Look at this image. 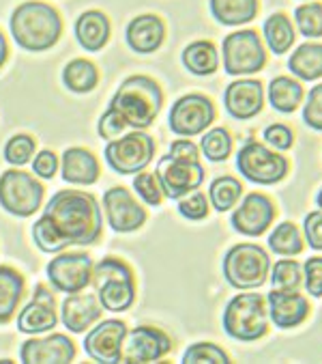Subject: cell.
<instances>
[{"instance_id": "cell-1", "label": "cell", "mask_w": 322, "mask_h": 364, "mask_svg": "<svg viewBox=\"0 0 322 364\" xmlns=\"http://www.w3.org/2000/svg\"><path fill=\"white\" fill-rule=\"evenodd\" d=\"M43 215L58 229L69 246H91L104 233V215L99 200L89 192L60 190L45 205Z\"/></svg>"}, {"instance_id": "cell-2", "label": "cell", "mask_w": 322, "mask_h": 364, "mask_svg": "<svg viewBox=\"0 0 322 364\" xmlns=\"http://www.w3.org/2000/svg\"><path fill=\"white\" fill-rule=\"evenodd\" d=\"M11 35L26 52H45L56 46L62 35V20L58 11L39 0H28L11 14Z\"/></svg>"}, {"instance_id": "cell-3", "label": "cell", "mask_w": 322, "mask_h": 364, "mask_svg": "<svg viewBox=\"0 0 322 364\" xmlns=\"http://www.w3.org/2000/svg\"><path fill=\"white\" fill-rule=\"evenodd\" d=\"M164 106V91L148 76H129L116 89L110 108L118 110L121 117L133 129H146L155 123Z\"/></svg>"}, {"instance_id": "cell-4", "label": "cell", "mask_w": 322, "mask_h": 364, "mask_svg": "<svg viewBox=\"0 0 322 364\" xmlns=\"http://www.w3.org/2000/svg\"><path fill=\"white\" fill-rule=\"evenodd\" d=\"M93 287L104 311L110 313H125L135 302V276L133 269L116 259L106 257L93 265Z\"/></svg>"}, {"instance_id": "cell-5", "label": "cell", "mask_w": 322, "mask_h": 364, "mask_svg": "<svg viewBox=\"0 0 322 364\" xmlns=\"http://www.w3.org/2000/svg\"><path fill=\"white\" fill-rule=\"evenodd\" d=\"M223 330L236 341H258L269 332V306L260 294H238L223 311Z\"/></svg>"}, {"instance_id": "cell-6", "label": "cell", "mask_w": 322, "mask_h": 364, "mask_svg": "<svg viewBox=\"0 0 322 364\" xmlns=\"http://www.w3.org/2000/svg\"><path fill=\"white\" fill-rule=\"evenodd\" d=\"M271 257L256 244H236L223 257V276L234 289H258L267 282Z\"/></svg>"}, {"instance_id": "cell-7", "label": "cell", "mask_w": 322, "mask_h": 364, "mask_svg": "<svg viewBox=\"0 0 322 364\" xmlns=\"http://www.w3.org/2000/svg\"><path fill=\"white\" fill-rule=\"evenodd\" d=\"M223 69L230 76H252L265 69L267 50L262 39L252 28H240L223 39Z\"/></svg>"}, {"instance_id": "cell-8", "label": "cell", "mask_w": 322, "mask_h": 364, "mask_svg": "<svg viewBox=\"0 0 322 364\" xmlns=\"http://www.w3.org/2000/svg\"><path fill=\"white\" fill-rule=\"evenodd\" d=\"M155 138L142 129H133L123 138H114L106 147V162L118 175H138L155 158Z\"/></svg>"}, {"instance_id": "cell-9", "label": "cell", "mask_w": 322, "mask_h": 364, "mask_svg": "<svg viewBox=\"0 0 322 364\" xmlns=\"http://www.w3.org/2000/svg\"><path fill=\"white\" fill-rule=\"evenodd\" d=\"M43 203V186L24 171L9 168L0 175V207L18 218L33 215Z\"/></svg>"}, {"instance_id": "cell-10", "label": "cell", "mask_w": 322, "mask_h": 364, "mask_svg": "<svg viewBox=\"0 0 322 364\" xmlns=\"http://www.w3.org/2000/svg\"><path fill=\"white\" fill-rule=\"evenodd\" d=\"M236 166L245 179L258 186H273L288 175L290 162L262 142H248L236 154Z\"/></svg>"}, {"instance_id": "cell-11", "label": "cell", "mask_w": 322, "mask_h": 364, "mask_svg": "<svg viewBox=\"0 0 322 364\" xmlns=\"http://www.w3.org/2000/svg\"><path fill=\"white\" fill-rule=\"evenodd\" d=\"M215 117H217V110L206 95L189 93V95L179 97L172 104L168 123H170L172 134L191 138V136L204 134L213 125Z\"/></svg>"}, {"instance_id": "cell-12", "label": "cell", "mask_w": 322, "mask_h": 364, "mask_svg": "<svg viewBox=\"0 0 322 364\" xmlns=\"http://www.w3.org/2000/svg\"><path fill=\"white\" fill-rule=\"evenodd\" d=\"M93 259L87 252H60L45 267L48 278L56 291L79 294L93 280Z\"/></svg>"}, {"instance_id": "cell-13", "label": "cell", "mask_w": 322, "mask_h": 364, "mask_svg": "<svg viewBox=\"0 0 322 364\" xmlns=\"http://www.w3.org/2000/svg\"><path fill=\"white\" fill-rule=\"evenodd\" d=\"M157 177L164 196L179 200L189 192H196L204 183V166L196 160H177L172 156L161 158L157 164Z\"/></svg>"}, {"instance_id": "cell-14", "label": "cell", "mask_w": 322, "mask_h": 364, "mask_svg": "<svg viewBox=\"0 0 322 364\" xmlns=\"http://www.w3.org/2000/svg\"><path fill=\"white\" fill-rule=\"evenodd\" d=\"M172 351V338L159 328L152 326H140L133 328L131 332L127 330V336L123 341V351H121V362H157L166 358Z\"/></svg>"}, {"instance_id": "cell-15", "label": "cell", "mask_w": 322, "mask_h": 364, "mask_svg": "<svg viewBox=\"0 0 322 364\" xmlns=\"http://www.w3.org/2000/svg\"><path fill=\"white\" fill-rule=\"evenodd\" d=\"M104 211H106L108 225L116 233H133V231L142 229L146 223V209L123 186L106 190Z\"/></svg>"}, {"instance_id": "cell-16", "label": "cell", "mask_w": 322, "mask_h": 364, "mask_svg": "<svg viewBox=\"0 0 322 364\" xmlns=\"http://www.w3.org/2000/svg\"><path fill=\"white\" fill-rule=\"evenodd\" d=\"M275 213V205L267 194L252 192L240 200V205H236L230 223L234 231H238L240 235L258 237L273 225Z\"/></svg>"}, {"instance_id": "cell-17", "label": "cell", "mask_w": 322, "mask_h": 364, "mask_svg": "<svg viewBox=\"0 0 322 364\" xmlns=\"http://www.w3.org/2000/svg\"><path fill=\"white\" fill-rule=\"evenodd\" d=\"M125 336H127V326L121 319H106L87 334L84 351L95 362L116 364L121 362Z\"/></svg>"}, {"instance_id": "cell-18", "label": "cell", "mask_w": 322, "mask_h": 364, "mask_svg": "<svg viewBox=\"0 0 322 364\" xmlns=\"http://www.w3.org/2000/svg\"><path fill=\"white\" fill-rule=\"evenodd\" d=\"M223 106L230 117L238 121L254 119L262 112L265 106V87L260 80H234L223 93Z\"/></svg>"}, {"instance_id": "cell-19", "label": "cell", "mask_w": 322, "mask_h": 364, "mask_svg": "<svg viewBox=\"0 0 322 364\" xmlns=\"http://www.w3.org/2000/svg\"><path fill=\"white\" fill-rule=\"evenodd\" d=\"M56 323L58 315L52 291L45 284H37L33 300L18 315V330L24 334H43L56 328Z\"/></svg>"}, {"instance_id": "cell-20", "label": "cell", "mask_w": 322, "mask_h": 364, "mask_svg": "<svg viewBox=\"0 0 322 364\" xmlns=\"http://www.w3.org/2000/svg\"><path fill=\"white\" fill-rule=\"evenodd\" d=\"M73 358H75V345L65 334L30 338L20 349V360L24 364H67Z\"/></svg>"}, {"instance_id": "cell-21", "label": "cell", "mask_w": 322, "mask_h": 364, "mask_svg": "<svg viewBox=\"0 0 322 364\" xmlns=\"http://www.w3.org/2000/svg\"><path fill=\"white\" fill-rule=\"evenodd\" d=\"M267 304H269V319L282 330L301 326L311 311L305 296H301L299 291H286V289H273L267 298Z\"/></svg>"}, {"instance_id": "cell-22", "label": "cell", "mask_w": 322, "mask_h": 364, "mask_svg": "<svg viewBox=\"0 0 322 364\" xmlns=\"http://www.w3.org/2000/svg\"><path fill=\"white\" fill-rule=\"evenodd\" d=\"M104 315V306L97 296L93 294H69L62 302L60 309V321L69 332L73 334H82L89 328H93Z\"/></svg>"}, {"instance_id": "cell-23", "label": "cell", "mask_w": 322, "mask_h": 364, "mask_svg": "<svg viewBox=\"0 0 322 364\" xmlns=\"http://www.w3.org/2000/svg\"><path fill=\"white\" fill-rule=\"evenodd\" d=\"M125 39L129 48L138 54H152L166 39V24L155 14H144L127 24Z\"/></svg>"}, {"instance_id": "cell-24", "label": "cell", "mask_w": 322, "mask_h": 364, "mask_svg": "<svg viewBox=\"0 0 322 364\" xmlns=\"http://www.w3.org/2000/svg\"><path fill=\"white\" fill-rule=\"evenodd\" d=\"M60 168H62V179L73 186H93L101 175L99 160L82 147H69L62 154Z\"/></svg>"}, {"instance_id": "cell-25", "label": "cell", "mask_w": 322, "mask_h": 364, "mask_svg": "<svg viewBox=\"0 0 322 364\" xmlns=\"http://www.w3.org/2000/svg\"><path fill=\"white\" fill-rule=\"evenodd\" d=\"M110 20L104 11L91 9L75 20V39L87 52H99L110 41Z\"/></svg>"}, {"instance_id": "cell-26", "label": "cell", "mask_w": 322, "mask_h": 364, "mask_svg": "<svg viewBox=\"0 0 322 364\" xmlns=\"http://www.w3.org/2000/svg\"><path fill=\"white\" fill-rule=\"evenodd\" d=\"M24 276L11 265H0V326L9 323L24 298Z\"/></svg>"}, {"instance_id": "cell-27", "label": "cell", "mask_w": 322, "mask_h": 364, "mask_svg": "<svg viewBox=\"0 0 322 364\" xmlns=\"http://www.w3.org/2000/svg\"><path fill=\"white\" fill-rule=\"evenodd\" d=\"M260 11L258 0H211V14L223 26H243Z\"/></svg>"}, {"instance_id": "cell-28", "label": "cell", "mask_w": 322, "mask_h": 364, "mask_svg": "<svg viewBox=\"0 0 322 364\" xmlns=\"http://www.w3.org/2000/svg\"><path fill=\"white\" fill-rule=\"evenodd\" d=\"M288 67L292 71V76L305 82H313L322 78V43H303L299 46L290 60Z\"/></svg>"}, {"instance_id": "cell-29", "label": "cell", "mask_w": 322, "mask_h": 364, "mask_svg": "<svg viewBox=\"0 0 322 364\" xmlns=\"http://www.w3.org/2000/svg\"><path fill=\"white\" fill-rule=\"evenodd\" d=\"M183 65L194 76H211L219 69V52L213 41H194L183 50Z\"/></svg>"}, {"instance_id": "cell-30", "label": "cell", "mask_w": 322, "mask_h": 364, "mask_svg": "<svg viewBox=\"0 0 322 364\" xmlns=\"http://www.w3.org/2000/svg\"><path fill=\"white\" fill-rule=\"evenodd\" d=\"M303 97H305L303 85L294 78L277 76L269 85V104L277 112H284V114L294 112L303 104Z\"/></svg>"}, {"instance_id": "cell-31", "label": "cell", "mask_w": 322, "mask_h": 364, "mask_svg": "<svg viewBox=\"0 0 322 364\" xmlns=\"http://www.w3.org/2000/svg\"><path fill=\"white\" fill-rule=\"evenodd\" d=\"M62 82L71 93H91L99 85V69L87 58H73L62 69Z\"/></svg>"}, {"instance_id": "cell-32", "label": "cell", "mask_w": 322, "mask_h": 364, "mask_svg": "<svg viewBox=\"0 0 322 364\" xmlns=\"http://www.w3.org/2000/svg\"><path fill=\"white\" fill-rule=\"evenodd\" d=\"M262 35H265L269 50L275 54H286L292 48L294 37H296L292 20L286 14H273L271 18H267L262 26Z\"/></svg>"}, {"instance_id": "cell-33", "label": "cell", "mask_w": 322, "mask_h": 364, "mask_svg": "<svg viewBox=\"0 0 322 364\" xmlns=\"http://www.w3.org/2000/svg\"><path fill=\"white\" fill-rule=\"evenodd\" d=\"M240 194H243V186L236 177H217L211 188H209V203L217 209V211H228L232 207L238 205L240 200Z\"/></svg>"}, {"instance_id": "cell-34", "label": "cell", "mask_w": 322, "mask_h": 364, "mask_svg": "<svg viewBox=\"0 0 322 364\" xmlns=\"http://www.w3.org/2000/svg\"><path fill=\"white\" fill-rule=\"evenodd\" d=\"M269 248L275 252V255H282V257H296L303 252L305 248V242H303V235L301 231L296 229V225L292 223H282L275 227V231L269 235Z\"/></svg>"}, {"instance_id": "cell-35", "label": "cell", "mask_w": 322, "mask_h": 364, "mask_svg": "<svg viewBox=\"0 0 322 364\" xmlns=\"http://www.w3.org/2000/svg\"><path fill=\"white\" fill-rule=\"evenodd\" d=\"M200 149L211 162H226L232 154V136L226 127H213L202 136Z\"/></svg>"}, {"instance_id": "cell-36", "label": "cell", "mask_w": 322, "mask_h": 364, "mask_svg": "<svg viewBox=\"0 0 322 364\" xmlns=\"http://www.w3.org/2000/svg\"><path fill=\"white\" fill-rule=\"evenodd\" d=\"M33 240L39 246V250L48 252V255H58L65 248H69V244L60 237L58 229L52 225V220L48 215H41L39 220L33 225Z\"/></svg>"}, {"instance_id": "cell-37", "label": "cell", "mask_w": 322, "mask_h": 364, "mask_svg": "<svg viewBox=\"0 0 322 364\" xmlns=\"http://www.w3.org/2000/svg\"><path fill=\"white\" fill-rule=\"evenodd\" d=\"M294 24L307 39L322 37V3H303L294 9Z\"/></svg>"}, {"instance_id": "cell-38", "label": "cell", "mask_w": 322, "mask_h": 364, "mask_svg": "<svg viewBox=\"0 0 322 364\" xmlns=\"http://www.w3.org/2000/svg\"><path fill=\"white\" fill-rule=\"evenodd\" d=\"M271 282L275 289L299 291L303 284V267L294 259H282L271 267Z\"/></svg>"}, {"instance_id": "cell-39", "label": "cell", "mask_w": 322, "mask_h": 364, "mask_svg": "<svg viewBox=\"0 0 322 364\" xmlns=\"http://www.w3.org/2000/svg\"><path fill=\"white\" fill-rule=\"evenodd\" d=\"M37 151V140L30 134H16L5 144V160L11 166H24L33 160Z\"/></svg>"}, {"instance_id": "cell-40", "label": "cell", "mask_w": 322, "mask_h": 364, "mask_svg": "<svg viewBox=\"0 0 322 364\" xmlns=\"http://www.w3.org/2000/svg\"><path fill=\"white\" fill-rule=\"evenodd\" d=\"M185 364H228V353L215 343H196L183 353Z\"/></svg>"}, {"instance_id": "cell-41", "label": "cell", "mask_w": 322, "mask_h": 364, "mask_svg": "<svg viewBox=\"0 0 322 364\" xmlns=\"http://www.w3.org/2000/svg\"><path fill=\"white\" fill-rule=\"evenodd\" d=\"M133 190L150 207H159L161 200H164V190H161L157 173H144V171L138 173L133 179Z\"/></svg>"}, {"instance_id": "cell-42", "label": "cell", "mask_w": 322, "mask_h": 364, "mask_svg": "<svg viewBox=\"0 0 322 364\" xmlns=\"http://www.w3.org/2000/svg\"><path fill=\"white\" fill-rule=\"evenodd\" d=\"M179 213L191 223H200L209 215V200L202 192H189L187 196L179 198Z\"/></svg>"}, {"instance_id": "cell-43", "label": "cell", "mask_w": 322, "mask_h": 364, "mask_svg": "<svg viewBox=\"0 0 322 364\" xmlns=\"http://www.w3.org/2000/svg\"><path fill=\"white\" fill-rule=\"evenodd\" d=\"M303 121L311 127L322 132V82L311 87L307 102L303 106Z\"/></svg>"}, {"instance_id": "cell-44", "label": "cell", "mask_w": 322, "mask_h": 364, "mask_svg": "<svg viewBox=\"0 0 322 364\" xmlns=\"http://www.w3.org/2000/svg\"><path fill=\"white\" fill-rule=\"evenodd\" d=\"M127 127H129V125H127V121L121 117V112H118V110H114V108H108V110L101 114V119H99L97 132H99V136H101V138H106V140H114V138H118Z\"/></svg>"}, {"instance_id": "cell-45", "label": "cell", "mask_w": 322, "mask_h": 364, "mask_svg": "<svg viewBox=\"0 0 322 364\" xmlns=\"http://www.w3.org/2000/svg\"><path fill=\"white\" fill-rule=\"evenodd\" d=\"M305 289L313 298H322V257H311L303 265Z\"/></svg>"}, {"instance_id": "cell-46", "label": "cell", "mask_w": 322, "mask_h": 364, "mask_svg": "<svg viewBox=\"0 0 322 364\" xmlns=\"http://www.w3.org/2000/svg\"><path fill=\"white\" fill-rule=\"evenodd\" d=\"M265 140L277 151H288L294 144V134L288 125L284 123H273L265 129Z\"/></svg>"}, {"instance_id": "cell-47", "label": "cell", "mask_w": 322, "mask_h": 364, "mask_svg": "<svg viewBox=\"0 0 322 364\" xmlns=\"http://www.w3.org/2000/svg\"><path fill=\"white\" fill-rule=\"evenodd\" d=\"M58 171V156L50 149H43L39 154H35L33 160V173L41 179H54Z\"/></svg>"}, {"instance_id": "cell-48", "label": "cell", "mask_w": 322, "mask_h": 364, "mask_svg": "<svg viewBox=\"0 0 322 364\" xmlns=\"http://www.w3.org/2000/svg\"><path fill=\"white\" fill-rule=\"evenodd\" d=\"M303 229H305V240H307L309 248L322 250V209L305 215Z\"/></svg>"}, {"instance_id": "cell-49", "label": "cell", "mask_w": 322, "mask_h": 364, "mask_svg": "<svg viewBox=\"0 0 322 364\" xmlns=\"http://www.w3.org/2000/svg\"><path fill=\"white\" fill-rule=\"evenodd\" d=\"M170 156L177 158V160H189V162H196L200 158V149L196 144L187 138H181V140H174L172 147H170Z\"/></svg>"}, {"instance_id": "cell-50", "label": "cell", "mask_w": 322, "mask_h": 364, "mask_svg": "<svg viewBox=\"0 0 322 364\" xmlns=\"http://www.w3.org/2000/svg\"><path fill=\"white\" fill-rule=\"evenodd\" d=\"M7 56H9V43H7L3 31H0V67L7 63Z\"/></svg>"}, {"instance_id": "cell-51", "label": "cell", "mask_w": 322, "mask_h": 364, "mask_svg": "<svg viewBox=\"0 0 322 364\" xmlns=\"http://www.w3.org/2000/svg\"><path fill=\"white\" fill-rule=\"evenodd\" d=\"M316 203H318V207L322 209V190L318 192V196H316Z\"/></svg>"}]
</instances>
